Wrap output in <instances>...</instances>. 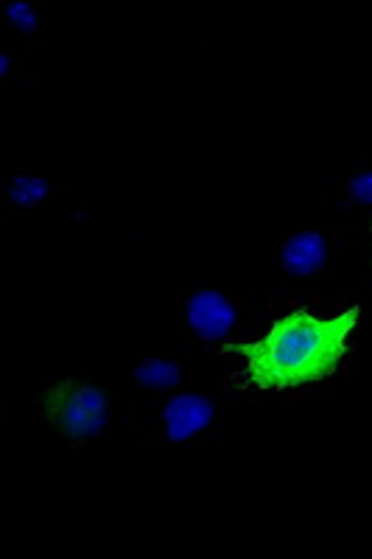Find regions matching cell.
Listing matches in <instances>:
<instances>
[{
	"label": "cell",
	"mask_w": 372,
	"mask_h": 559,
	"mask_svg": "<svg viewBox=\"0 0 372 559\" xmlns=\"http://www.w3.org/2000/svg\"><path fill=\"white\" fill-rule=\"evenodd\" d=\"M356 319L359 308L333 319H317L308 311L277 319L266 339L244 347L252 378L263 389H291L331 375L345 355V339Z\"/></svg>",
	"instance_id": "obj_1"
},
{
	"label": "cell",
	"mask_w": 372,
	"mask_h": 559,
	"mask_svg": "<svg viewBox=\"0 0 372 559\" xmlns=\"http://www.w3.org/2000/svg\"><path fill=\"white\" fill-rule=\"evenodd\" d=\"M56 431L70 439H96L110 423V400L96 383H65L48 397Z\"/></svg>",
	"instance_id": "obj_2"
},
{
	"label": "cell",
	"mask_w": 372,
	"mask_h": 559,
	"mask_svg": "<svg viewBox=\"0 0 372 559\" xmlns=\"http://www.w3.org/2000/svg\"><path fill=\"white\" fill-rule=\"evenodd\" d=\"M185 316H188L193 333L205 341L224 339L235 328V319H238L233 302L213 288L196 291L185 305Z\"/></svg>",
	"instance_id": "obj_3"
},
{
	"label": "cell",
	"mask_w": 372,
	"mask_h": 559,
	"mask_svg": "<svg viewBox=\"0 0 372 559\" xmlns=\"http://www.w3.org/2000/svg\"><path fill=\"white\" fill-rule=\"evenodd\" d=\"M216 417L213 400L196 392H180L166 403L163 409V423H166L168 442H188L196 434H202L207 425Z\"/></svg>",
	"instance_id": "obj_4"
},
{
	"label": "cell",
	"mask_w": 372,
	"mask_h": 559,
	"mask_svg": "<svg viewBox=\"0 0 372 559\" xmlns=\"http://www.w3.org/2000/svg\"><path fill=\"white\" fill-rule=\"evenodd\" d=\"M328 263V238L319 230H303L291 235L280 252V266L291 277H311Z\"/></svg>",
	"instance_id": "obj_5"
},
{
	"label": "cell",
	"mask_w": 372,
	"mask_h": 559,
	"mask_svg": "<svg viewBox=\"0 0 372 559\" xmlns=\"http://www.w3.org/2000/svg\"><path fill=\"white\" fill-rule=\"evenodd\" d=\"M135 381L143 386V389H174L180 386L182 381V369L180 364L174 361H166V358H143L135 364Z\"/></svg>",
	"instance_id": "obj_6"
},
{
	"label": "cell",
	"mask_w": 372,
	"mask_h": 559,
	"mask_svg": "<svg viewBox=\"0 0 372 559\" xmlns=\"http://www.w3.org/2000/svg\"><path fill=\"white\" fill-rule=\"evenodd\" d=\"M48 193H51L48 179L34 177V174H17V177L9 182V199H12L17 207L40 205Z\"/></svg>",
	"instance_id": "obj_7"
},
{
	"label": "cell",
	"mask_w": 372,
	"mask_h": 559,
	"mask_svg": "<svg viewBox=\"0 0 372 559\" xmlns=\"http://www.w3.org/2000/svg\"><path fill=\"white\" fill-rule=\"evenodd\" d=\"M3 14H6V20H9L17 31H23V34H34V31H37V12H34V6L26 3V0L6 3V6H3Z\"/></svg>",
	"instance_id": "obj_8"
},
{
	"label": "cell",
	"mask_w": 372,
	"mask_h": 559,
	"mask_svg": "<svg viewBox=\"0 0 372 559\" xmlns=\"http://www.w3.org/2000/svg\"><path fill=\"white\" fill-rule=\"evenodd\" d=\"M347 193H350V199L356 205H372V171H361V174L350 179Z\"/></svg>",
	"instance_id": "obj_9"
},
{
	"label": "cell",
	"mask_w": 372,
	"mask_h": 559,
	"mask_svg": "<svg viewBox=\"0 0 372 559\" xmlns=\"http://www.w3.org/2000/svg\"><path fill=\"white\" fill-rule=\"evenodd\" d=\"M9 70H12V62H9V56L3 54L0 56V76H9Z\"/></svg>",
	"instance_id": "obj_10"
},
{
	"label": "cell",
	"mask_w": 372,
	"mask_h": 559,
	"mask_svg": "<svg viewBox=\"0 0 372 559\" xmlns=\"http://www.w3.org/2000/svg\"><path fill=\"white\" fill-rule=\"evenodd\" d=\"M370 232H372V227H370Z\"/></svg>",
	"instance_id": "obj_11"
}]
</instances>
